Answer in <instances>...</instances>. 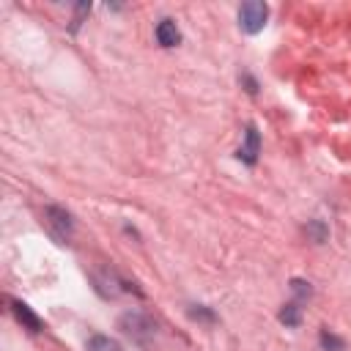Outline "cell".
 I'll list each match as a JSON object with an SVG mask.
<instances>
[{
    "instance_id": "cell-7",
    "label": "cell",
    "mask_w": 351,
    "mask_h": 351,
    "mask_svg": "<svg viewBox=\"0 0 351 351\" xmlns=\"http://www.w3.org/2000/svg\"><path fill=\"white\" fill-rule=\"evenodd\" d=\"M156 41H159L162 47H176V44L181 41V33H178V27H176L173 19H162V22L156 25Z\"/></svg>"
},
{
    "instance_id": "cell-11",
    "label": "cell",
    "mask_w": 351,
    "mask_h": 351,
    "mask_svg": "<svg viewBox=\"0 0 351 351\" xmlns=\"http://www.w3.org/2000/svg\"><path fill=\"white\" fill-rule=\"evenodd\" d=\"M307 233H313L315 241H324V239H326V228H324V222H310V225H307Z\"/></svg>"
},
{
    "instance_id": "cell-6",
    "label": "cell",
    "mask_w": 351,
    "mask_h": 351,
    "mask_svg": "<svg viewBox=\"0 0 351 351\" xmlns=\"http://www.w3.org/2000/svg\"><path fill=\"white\" fill-rule=\"evenodd\" d=\"M11 310H14V315H16V321L25 326V329H30V332H41L44 329V324H41V318L25 304V302H11Z\"/></svg>"
},
{
    "instance_id": "cell-1",
    "label": "cell",
    "mask_w": 351,
    "mask_h": 351,
    "mask_svg": "<svg viewBox=\"0 0 351 351\" xmlns=\"http://www.w3.org/2000/svg\"><path fill=\"white\" fill-rule=\"evenodd\" d=\"M266 19H269V5L266 3H261V0L241 3V8H239V27L244 33H250V36L261 33L263 25H266Z\"/></svg>"
},
{
    "instance_id": "cell-9",
    "label": "cell",
    "mask_w": 351,
    "mask_h": 351,
    "mask_svg": "<svg viewBox=\"0 0 351 351\" xmlns=\"http://www.w3.org/2000/svg\"><path fill=\"white\" fill-rule=\"evenodd\" d=\"M280 321H282L285 326H296V324L302 321V307H299V304H285V307L280 310Z\"/></svg>"
},
{
    "instance_id": "cell-4",
    "label": "cell",
    "mask_w": 351,
    "mask_h": 351,
    "mask_svg": "<svg viewBox=\"0 0 351 351\" xmlns=\"http://www.w3.org/2000/svg\"><path fill=\"white\" fill-rule=\"evenodd\" d=\"M93 280H96V288H99L101 296H118L121 291H129V282H123V280H121L115 271H110V269H104V271L96 274Z\"/></svg>"
},
{
    "instance_id": "cell-2",
    "label": "cell",
    "mask_w": 351,
    "mask_h": 351,
    "mask_svg": "<svg viewBox=\"0 0 351 351\" xmlns=\"http://www.w3.org/2000/svg\"><path fill=\"white\" fill-rule=\"evenodd\" d=\"M118 324H121V329H123L132 340H137V343H148V340L154 337V332H156V324H154L145 313H140V310L123 313Z\"/></svg>"
},
{
    "instance_id": "cell-3",
    "label": "cell",
    "mask_w": 351,
    "mask_h": 351,
    "mask_svg": "<svg viewBox=\"0 0 351 351\" xmlns=\"http://www.w3.org/2000/svg\"><path fill=\"white\" fill-rule=\"evenodd\" d=\"M44 217H47V225H49V230H52V236H55L58 241H66V239L71 236L74 222H71V214H69L66 208H60V206H47V208H44Z\"/></svg>"
},
{
    "instance_id": "cell-5",
    "label": "cell",
    "mask_w": 351,
    "mask_h": 351,
    "mask_svg": "<svg viewBox=\"0 0 351 351\" xmlns=\"http://www.w3.org/2000/svg\"><path fill=\"white\" fill-rule=\"evenodd\" d=\"M258 154H261V134H258V129L250 123L247 132H244V145L239 148V159L247 162V165H255Z\"/></svg>"
},
{
    "instance_id": "cell-10",
    "label": "cell",
    "mask_w": 351,
    "mask_h": 351,
    "mask_svg": "<svg viewBox=\"0 0 351 351\" xmlns=\"http://www.w3.org/2000/svg\"><path fill=\"white\" fill-rule=\"evenodd\" d=\"M318 340H321V348H326V351H343V348H346V343H343L340 337L329 335L326 329L321 332V337H318Z\"/></svg>"
},
{
    "instance_id": "cell-8",
    "label": "cell",
    "mask_w": 351,
    "mask_h": 351,
    "mask_svg": "<svg viewBox=\"0 0 351 351\" xmlns=\"http://www.w3.org/2000/svg\"><path fill=\"white\" fill-rule=\"evenodd\" d=\"M88 351H121V346L112 340V337H104V335H93L88 340Z\"/></svg>"
},
{
    "instance_id": "cell-13",
    "label": "cell",
    "mask_w": 351,
    "mask_h": 351,
    "mask_svg": "<svg viewBox=\"0 0 351 351\" xmlns=\"http://www.w3.org/2000/svg\"><path fill=\"white\" fill-rule=\"evenodd\" d=\"M189 315H192V318H208V321L214 318V315H211V313H206V310H189Z\"/></svg>"
},
{
    "instance_id": "cell-12",
    "label": "cell",
    "mask_w": 351,
    "mask_h": 351,
    "mask_svg": "<svg viewBox=\"0 0 351 351\" xmlns=\"http://www.w3.org/2000/svg\"><path fill=\"white\" fill-rule=\"evenodd\" d=\"M291 288L296 296H310V282H304V280H291Z\"/></svg>"
}]
</instances>
